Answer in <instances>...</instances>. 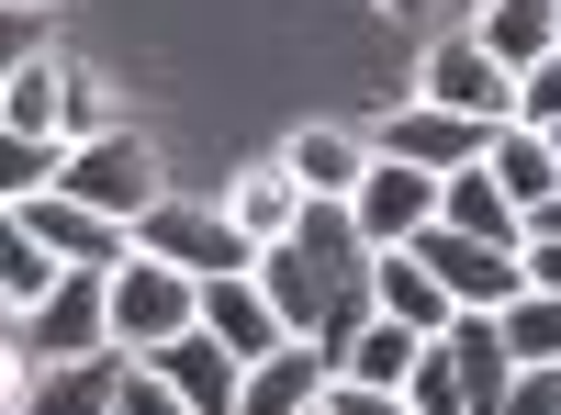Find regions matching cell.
Wrapping results in <instances>:
<instances>
[{"mask_svg": "<svg viewBox=\"0 0 561 415\" xmlns=\"http://www.w3.org/2000/svg\"><path fill=\"white\" fill-rule=\"evenodd\" d=\"M113 348V269H68L34 314H12V382L45 359H102Z\"/></svg>", "mask_w": 561, "mask_h": 415, "instance_id": "1", "label": "cell"}, {"mask_svg": "<svg viewBox=\"0 0 561 415\" xmlns=\"http://www.w3.org/2000/svg\"><path fill=\"white\" fill-rule=\"evenodd\" d=\"M135 247L169 258V269H192V281H225V269H259V258H270V247H259L225 203H192V192H169L147 224H135Z\"/></svg>", "mask_w": 561, "mask_h": 415, "instance_id": "2", "label": "cell"}, {"mask_svg": "<svg viewBox=\"0 0 561 415\" xmlns=\"http://www.w3.org/2000/svg\"><path fill=\"white\" fill-rule=\"evenodd\" d=\"M192 326H203V281H192V269H169V258H147V247H135V258L113 269V348H135V359H147V348L192 337Z\"/></svg>", "mask_w": 561, "mask_h": 415, "instance_id": "3", "label": "cell"}, {"mask_svg": "<svg viewBox=\"0 0 561 415\" xmlns=\"http://www.w3.org/2000/svg\"><path fill=\"white\" fill-rule=\"evenodd\" d=\"M57 192H79V203H102V214H124V224H147L158 203H169V169H158V147L135 124H113V135H90V147H68V180Z\"/></svg>", "mask_w": 561, "mask_h": 415, "instance_id": "4", "label": "cell"}, {"mask_svg": "<svg viewBox=\"0 0 561 415\" xmlns=\"http://www.w3.org/2000/svg\"><path fill=\"white\" fill-rule=\"evenodd\" d=\"M348 214H359V237L393 258V247H415V237L449 214V180H438V169H415V158H382V147H370V180L348 192Z\"/></svg>", "mask_w": 561, "mask_h": 415, "instance_id": "5", "label": "cell"}, {"mask_svg": "<svg viewBox=\"0 0 561 415\" xmlns=\"http://www.w3.org/2000/svg\"><path fill=\"white\" fill-rule=\"evenodd\" d=\"M494 135L505 124H472V113H449V102H427V90H404V102L382 113V124H370V147H382V158H415V169H472V158H494Z\"/></svg>", "mask_w": 561, "mask_h": 415, "instance_id": "6", "label": "cell"}, {"mask_svg": "<svg viewBox=\"0 0 561 415\" xmlns=\"http://www.w3.org/2000/svg\"><path fill=\"white\" fill-rule=\"evenodd\" d=\"M415 90L449 102V113H472V124H517V68H505L483 34H438L427 68H415Z\"/></svg>", "mask_w": 561, "mask_h": 415, "instance_id": "7", "label": "cell"}, {"mask_svg": "<svg viewBox=\"0 0 561 415\" xmlns=\"http://www.w3.org/2000/svg\"><path fill=\"white\" fill-rule=\"evenodd\" d=\"M415 258L438 269V281L460 292V314H505L528 292V247H494V237H460V224H427L415 237Z\"/></svg>", "mask_w": 561, "mask_h": 415, "instance_id": "8", "label": "cell"}, {"mask_svg": "<svg viewBox=\"0 0 561 415\" xmlns=\"http://www.w3.org/2000/svg\"><path fill=\"white\" fill-rule=\"evenodd\" d=\"M124 371L135 348H102V359H45V371L12 382V415H124Z\"/></svg>", "mask_w": 561, "mask_h": 415, "instance_id": "9", "label": "cell"}, {"mask_svg": "<svg viewBox=\"0 0 561 415\" xmlns=\"http://www.w3.org/2000/svg\"><path fill=\"white\" fill-rule=\"evenodd\" d=\"M203 326H214L225 348H237L248 371L293 348V326H280V303H270V281H259V269H225V281H203Z\"/></svg>", "mask_w": 561, "mask_h": 415, "instance_id": "10", "label": "cell"}, {"mask_svg": "<svg viewBox=\"0 0 561 415\" xmlns=\"http://www.w3.org/2000/svg\"><path fill=\"white\" fill-rule=\"evenodd\" d=\"M147 371H158L169 393H192L203 415H237V404H248V359L225 348L214 326H192V337H169V348H147Z\"/></svg>", "mask_w": 561, "mask_h": 415, "instance_id": "11", "label": "cell"}, {"mask_svg": "<svg viewBox=\"0 0 561 415\" xmlns=\"http://www.w3.org/2000/svg\"><path fill=\"white\" fill-rule=\"evenodd\" d=\"M325 382H337V359H325L314 337H293L280 359H259V371H248V404H237V415H314Z\"/></svg>", "mask_w": 561, "mask_h": 415, "instance_id": "12", "label": "cell"}, {"mask_svg": "<svg viewBox=\"0 0 561 415\" xmlns=\"http://www.w3.org/2000/svg\"><path fill=\"white\" fill-rule=\"evenodd\" d=\"M280 158H293V180H304L314 203H348L359 180H370V135H348V124H304Z\"/></svg>", "mask_w": 561, "mask_h": 415, "instance_id": "13", "label": "cell"}, {"mask_svg": "<svg viewBox=\"0 0 561 415\" xmlns=\"http://www.w3.org/2000/svg\"><path fill=\"white\" fill-rule=\"evenodd\" d=\"M438 224H460V237H494V247H528V214H517V192L494 180V158L449 169V214H438Z\"/></svg>", "mask_w": 561, "mask_h": 415, "instance_id": "14", "label": "cell"}, {"mask_svg": "<svg viewBox=\"0 0 561 415\" xmlns=\"http://www.w3.org/2000/svg\"><path fill=\"white\" fill-rule=\"evenodd\" d=\"M472 34L528 79L539 57H561V0H483V23H472Z\"/></svg>", "mask_w": 561, "mask_h": 415, "instance_id": "15", "label": "cell"}, {"mask_svg": "<svg viewBox=\"0 0 561 415\" xmlns=\"http://www.w3.org/2000/svg\"><path fill=\"white\" fill-rule=\"evenodd\" d=\"M382 314H404L415 337H449V326H460V292H449L415 247H393V258H382Z\"/></svg>", "mask_w": 561, "mask_h": 415, "instance_id": "16", "label": "cell"}, {"mask_svg": "<svg viewBox=\"0 0 561 415\" xmlns=\"http://www.w3.org/2000/svg\"><path fill=\"white\" fill-rule=\"evenodd\" d=\"M0 135H68V68L57 57H23L0 79Z\"/></svg>", "mask_w": 561, "mask_h": 415, "instance_id": "17", "label": "cell"}, {"mask_svg": "<svg viewBox=\"0 0 561 415\" xmlns=\"http://www.w3.org/2000/svg\"><path fill=\"white\" fill-rule=\"evenodd\" d=\"M304 203H314V192L293 180V158H270V169H248V180H237V203H225V214H237L259 247H280V237L304 224Z\"/></svg>", "mask_w": 561, "mask_h": 415, "instance_id": "18", "label": "cell"}, {"mask_svg": "<svg viewBox=\"0 0 561 415\" xmlns=\"http://www.w3.org/2000/svg\"><path fill=\"white\" fill-rule=\"evenodd\" d=\"M57 281H68V258H57V247H45L34 224L12 214V224H0V314H34Z\"/></svg>", "mask_w": 561, "mask_h": 415, "instance_id": "19", "label": "cell"}, {"mask_svg": "<svg viewBox=\"0 0 561 415\" xmlns=\"http://www.w3.org/2000/svg\"><path fill=\"white\" fill-rule=\"evenodd\" d=\"M415 359H427V337H415L404 314H370L359 348L337 359V382H382V393H404V382H415Z\"/></svg>", "mask_w": 561, "mask_h": 415, "instance_id": "20", "label": "cell"}, {"mask_svg": "<svg viewBox=\"0 0 561 415\" xmlns=\"http://www.w3.org/2000/svg\"><path fill=\"white\" fill-rule=\"evenodd\" d=\"M494 180L517 192V214H539V203L561 192V158H550V135H539V124H505V135H494Z\"/></svg>", "mask_w": 561, "mask_h": 415, "instance_id": "21", "label": "cell"}, {"mask_svg": "<svg viewBox=\"0 0 561 415\" xmlns=\"http://www.w3.org/2000/svg\"><path fill=\"white\" fill-rule=\"evenodd\" d=\"M68 180V135H0V203H34Z\"/></svg>", "mask_w": 561, "mask_h": 415, "instance_id": "22", "label": "cell"}, {"mask_svg": "<svg viewBox=\"0 0 561 415\" xmlns=\"http://www.w3.org/2000/svg\"><path fill=\"white\" fill-rule=\"evenodd\" d=\"M404 404H415V415H472V382H460V359H449V337H427V359H415V382H404Z\"/></svg>", "mask_w": 561, "mask_h": 415, "instance_id": "23", "label": "cell"}, {"mask_svg": "<svg viewBox=\"0 0 561 415\" xmlns=\"http://www.w3.org/2000/svg\"><path fill=\"white\" fill-rule=\"evenodd\" d=\"M505 348L517 359H561V292H517L505 303Z\"/></svg>", "mask_w": 561, "mask_h": 415, "instance_id": "24", "label": "cell"}, {"mask_svg": "<svg viewBox=\"0 0 561 415\" xmlns=\"http://www.w3.org/2000/svg\"><path fill=\"white\" fill-rule=\"evenodd\" d=\"M124 113H113V90L90 79V68H68V147H90V135H113Z\"/></svg>", "mask_w": 561, "mask_h": 415, "instance_id": "25", "label": "cell"}, {"mask_svg": "<svg viewBox=\"0 0 561 415\" xmlns=\"http://www.w3.org/2000/svg\"><path fill=\"white\" fill-rule=\"evenodd\" d=\"M517 124H539V135L561 124V57H539V68L517 79Z\"/></svg>", "mask_w": 561, "mask_h": 415, "instance_id": "26", "label": "cell"}, {"mask_svg": "<svg viewBox=\"0 0 561 415\" xmlns=\"http://www.w3.org/2000/svg\"><path fill=\"white\" fill-rule=\"evenodd\" d=\"M124 415H203V404H192V393H169L147 359H135V371H124Z\"/></svg>", "mask_w": 561, "mask_h": 415, "instance_id": "27", "label": "cell"}, {"mask_svg": "<svg viewBox=\"0 0 561 415\" xmlns=\"http://www.w3.org/2000/svg\"><path fill=\"white\" fill-rule=\"evenodd\" d=\"M505 415H561V359H528L517 393H505Z\"/></svg>", "mask_w": 561, "mask_h": 415, "instance_id": "28", "label": "cell"}, {"mask_svg": "<svg viewBox=\"0 0 561 415\" xmlns=\"http://www.w3.org/2000/svg\"><path fill=\"white\" fill-rule=\"evenodd\" d=\"M325 415H415V404L382 393V382H325Z\"/></svg>", "mask_w": 561, "mask_h": 415, "instance_id": "29", "label": "cell"}, {"mask_svg": "<svg viewBox=\"0 0 561 415\" xmlns=\"http://www.w3.org/2000/svg\"><path fill=\"white\" fill-rule=\"evenodd\" d=\"M539 237H561V192H550V203L528 214V247H539Z\"/></svg>", "mask_w": 561, "mask_h": 415, "instance_id": "30", "label": "cell"}, {"mask_svg": "<svg viewBox=\"0 0 561 415\" xmlns=\"http://www.w3.org/2000/svg\"><path fill=\"white\" fill-rule=\"evenodd\" d=\"M12 12H45V0H12Z\"/></svg>", "mask_w": 561, "mask_h": 415, "instance_id": "31", "label": "cell"}, {"mask_svg": "<svg viewBox=\"0 0 561 415\" xmlns=\"http://www.w3.org/2000/svg\"><path fill=\"white\" fill-rule=\"evenodd\" d=\"M382 12H415V0H382Z\"/></svg>", "mask_w": 561, "mask_h": 415, "instance_id": "32", "label": "cell"}, {"mask_svg": "<svg viewBox=\"0 0 561 415\" xmlns=\"http://www.w3.org/2000/svg\"><path fill=\"white\" fill-rule=\"evenodd\" d=\"M550 158H561V124H550Z\"/></svg>", "mask_w": 561, "mask_h": 415, "instance_id": "33", "label": "cell"}]
</instances>
